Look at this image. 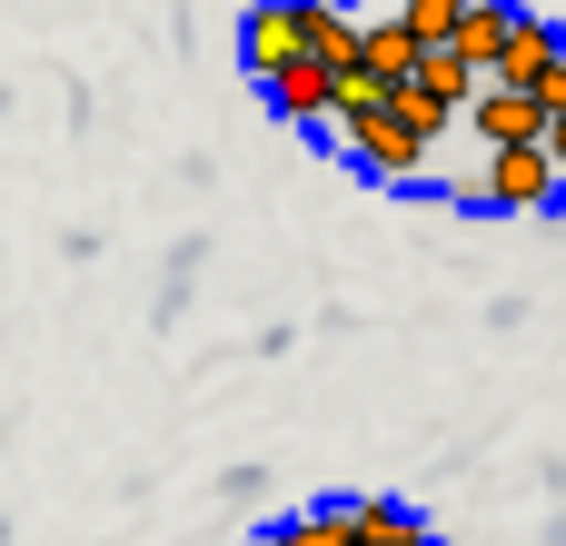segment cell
Instances as JSON below:
<instances>
[{
    "label": "cell",
    "instance_id": "cell-2",
    "mask_svg": "<svg viewBox=\"0 0 566 546\" xmlns=\"http://www.w3.org/2000/svg\"><path fill=\"white\" fill-rule=\"evenodd\" d=\"M458 209H497V219H547L566 209V179L547 149H488V169L458 189Z\"/></svg>",
    "mask_w": 566,
    "mask_h": 546
},
{
    "label": "cell",
    "instance_id": "cell-11",
    "mask_svg": "<svg viewBox=\"0 0 566 546\" xmlns=\"http://www.w3.org/2000/svg\"><path fill=\"white\" fill-rule=\"evenodd\" d=\"M259 546H358V517L348 507H298V517H279Z\"/></svg>",
    "mask_w": 566,
    "mask_h": 546
},
{
    "label": "cell",
    "instance_id": "cell-9",
    "mask_svg": "<svg viewBox=\"0 0 566 546\" xmlns=\"http://www.w3.org/2000/svg\"><path fill=\"white\" fill-rule=\"evenodd\" d=\"M298 30H308V60H328V70L358 60V10L348 0H298Z\"/></svg>",
    "mask_w": 566,
    "mask_h": 546
},
{
    "label": "cell",
    "instance_id": "cell-14",
    "mask_svg": "<svg viewBox=\"0 0 566 546\" xmlns=\"http://www.w3.org/2000/svg\"><path fill=\"white\" fill-rule=\"evenodd\" d=\"M547 159H557V179H566V109H547V139H537Z\"/></svg>",
    "mask_w": 566,
    "mask_h": 546
},
{
    "label": "cell",
    "instance_id": "cell-13",
    "mask_svg": "<svg viewBox=\"0 0 566 546\" xmlns=\"http://www.w3.org/2000/svg\"><path fill=\"white\" fill-rule=\"evenodd\" d=\"M199 259H209V239H179V249H169V288H159V318H179V308H189V279H199Z\"/></svg>",
    "mask_w": 566,
    "mask_h": 546
},
{
    "label": "cell",
    "instance_id": "cell-5",
    "mask_svg": "<svg viewBox=\"0 0 566 546\" xmlns=\"http://www.w3.org/2000/svg\"><path fill=\"white\" fill-rule=\"evenodd\" d=\"M468 129H478L488 149H537V139H547V109H537V90H507V80H488V90L468 99Z\"/></svg>",
    "mask_w": 566,
    "mask_h": 546
},
{
    "label": "cell",
    "instance_id": "cell-12",
    "mask_svg": "<svg viewBox=\"0 0 566 546\" xmlns=\"http://www.w3.org/2000/svg\"><path fill=\"white\" fill-rule=\"evenodd\" d=\"M458 20H468V0H398V30H408L418 50H448Z\"/></svg>",
    "mask_w": 566,
    "mask_h": 546
},
{
    "label": "cell",
    "instance_id": "cell-15",
    "mask_svg": "<svg viewBox=\"0 0 566 546\" xmlns=\"http://www.w3.org/2000/svg\"><path fill=\"white\" fill-rule=\"evenodd\" d=\"M537 109H566V60L547 70V80H537Z\"/></svg>",
    "mask_w": 566,
    "mask_h": 546
},
{
    "label": "cell",
    "instance_id": "cell-3",
    "mask_svg": "<svg viewBox=\"0 0 566 546\" xmlns=\"http://www.w3.org/2000/svg\"><path fill=\"white\" fill-rule=\"evenodd\" d=\"M289 60H308L298 0H249V10H239V70H249V80H279Z\"/></svg>",
    "mask_w": 566,
    "mask_h": 546
},
{
    "label": "cell",
    "instance_id": "cell-6",
    "mask_svg": "<svg viewBox=\"0 0 566 546\" xmlns=\"http://www.w3.org/2000/svg\"><path fill=\"white\" fill-rule=\"evenodd\" d=\"M557 60H566V30H557V20H537V10H517V30H507V50H497V70H488V80H507V90H537Z\"/></svg>",
    "mask_w": 566,
    "mask_h": 546
},
{
    "label": "cell",
    "instance_id": "cell-8",
    "mask_svg": "<svg viewBox=\"0 0 566 546\" xmlns=\"http://www.w3.org/2000/svg\"><path fill=\"white\" fill-rule=\"evenodd\" d=\"M507 30H517V0H468V20H458V40H448V50L488 80V70H497V50H507Z\"/></svg>",
    "mask_w": 566,
    "mask_h": 546
},
{
    "label": "cell",
    "instance_id": "cell-7",
    "mask_svg": "<svg viewBox=\"0 0 566 546\" xmlns=\"http://www.w3.org/2000/svg\"><path fill=\"white\" fill-rule=\"evenodd\" d=\"M358 70H368L378 90H408V70H418V40L398 30V10H368V20H358Z\"/></svg>",
    "mask_w": 566,
    "mask_h": 546
},
{
    "label": "cell",
    "instance_id": "cell-4",
    "mask_svg": "<svg viewBox=\"0 0 566 546\" xmlns=\"http://www.w3.org/2000/svg\"><path fill=\"white\" fill-rule=\"evenodd\" d=\"M259 99H269L289 129H328V119H338V70H328V60H289L279 80H259Z\"/></svg>",
    "mask_w": 566,
    "mask_h": 546
},
{
    "label": "cell",
    "instance_id": "cell-10",
    "mask_svg": "<svg viewBox=\"0 0 566 546\" xmlns=\"http://www.w3.org/2000/svg\"><path fill=\"white\" fill-rule=\"evenodd\" d=\"M348 517H358V546H438V537H428V517L398 507V497H348Z\"/></svg>",
    "mask_w": 566,
    "mask_h": 546
},
{
    "label": "cell",
    "instance_id": "cell-1",
    "mask_svg": "<svg viewBox=\"0 0 566 546\" xmlns=\"http://www.w3.org/2000/svg\"><path fill=\"white\" fill-rule=\"evenodd\" d=\"M328 129H338V159H348L358 179H388V189H418V179H428V149H438V139L398 109V90L368 99V109H338Z\"/></svg>",
    "mask_w": 566,
    "mask_h": 546
}]
</instances>
